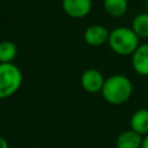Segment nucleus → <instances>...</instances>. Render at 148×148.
Listing matches in <instances>:
<instances>
[{
	"label": "nucleus",
	"mask_w": 148,
	"mask_h": 148,
	"mask_svg": "<svg viewBox=\"0 0 148 148\" xmlns=\"http://www.w3.org/2000/svg\"><path fill=\"white\" fill-rule=\"evenodd\" d=\"M104 101L111 105H121L126 103L133 94V83L124 74H113L105 79L101 91Z\"/></svg>",
	"instance_id": "nucleus-1"
},
{
	"label": "nucleus",
	"mask_w": 148,
	"mask_h": 148,
	"mask_svg": "<svg viewBox=\"0 0 148 148\" xmlns=\"http://www.w3.org/2000/svg\"><path fill=\"white\" fill-rule=\"evenodd\" d=\"M108 44L116 54L132 56L140 45V38L131 27H117L110 31Z\"/></svg>",
	"instance_id": "nucleus-2"
},
{
	"label": "nucleus",
	"mask_w": 148,
	"mask_h": 148,
	"mask_svg": "<svg viewBox=\"0 0 148 148\" xmlns=\"http://www.w3.org/2000/svg\"><path fill=\"white\" fill-rule=\"evenodd\" d=\"M22 82L23 75L16 65L0 62V99L13 96L21 88Z\"/></svg>",
	"instance_id": "nucleus-3"
},
{
	"label": "nucleus",
	"mask_w": 148,
	"mask_h": 148,
	"mask_svg": "<svg viewBox=\"0 0 148 148\" xmlns=\"http://www.w3.org/2000/svg\"><path fill=\"white\" fill-rule=\"evenodd\" d=\"M104 82H105V79L98 69L89 68V69H86L81 75L82 88L86 91L91 92V94L101 92L104 86Z\"/></svg>",
	"instance_id": "nucleus-4"
},
{
	"label": "nucleus",
	"mask_w": 148,
	"mask_h": 148,
	"mask_svg": "<svg viewBox=\"0 0 148 148\" xmlns=\"http://www.w3.org/2000/svg\"><path fill=\"white\" fill-rule=\"evenodd\" d=\"M64 12L73 18H82L87 16L92 7L91 0H62Z\"/></svg>",
	"instance_id": "nucleus-5"
},
{
	"label": "nucleus",
	"mask_w": 148,
	"mask_h": 148,
	"mask_svg": "<svg viewBox=\"0 0 148 148\" xmlns=\"http://www.w3.org/2000/svg\"><path fill=\"white\" fill-rule=\"evenodd\" d=\"M110 31L101 24H92L88 27L83 32L84 42L90 46H101L108 43Z\"/></svg>",
	"instance_id": "nucleus-6"
},
{
	"label": "nucleus",
	"mask_w": 148,
	"mask_h": 148,
	"mask_svg": "<svg viewBox=\"0 0 148 148\" xmlns=\"http://www.w3.org/2000/svg\"><path fill=\"white\" fill-rule=\"evenodd\" d=\"M131 62L136 74L140 76H148V43L139 45L131 56Z\"/></svg>",
	"instance_id": "nucleus-7"
},
{
	"label": "nucleus",
	"mask_w": 148,
	"mask_h": 148,
	"mask_svg": "<svg viewBox=\"0 0 148 148\" xmlns=\"http://www.w3.org/2000/svg\"><path fill=\"white\" fill-rule=\"evenodd\" d=\"M143 136L133 130H126L121 132L116 139L117 148H141Z\"/></svg>",
	"instance_id": "nucleus-8"
},
{
	"label": "nucleus",
	"mask_w": 148,
	"mask_h": 148,
	"mask_svg": "<svg viewBox=\"0 0 148 148\" xmlns=\"http://www.w3.org/2000/svg\"><path fill=\"white\" fill-rule=\"evenodd\" d=\"M131 130L141 134L142 136L148 134V108L147 109H138L130 119Z\"/></svg>",
	"instance_id": "nucleus-9"
},
{
	"label": "nucleus",
	"mask_w": 148,
	"mask_h": 148,
	"mask_svg": "<svg viewBox=\"0 0 148 148\" xmlns=\"http://www.w3.org/2000/svg\"><path fill=\"white\" fill-rule=\"evenodd\" d=\"M104 10L112 17H121L128 9L127 0H103Z\"/></svg>",
	"instance_id": "nucleus-10"
},
{
	"label": "nucleus",
	"mask_w": 148,
	"mask_h": 148,
	"mask_svg": "<svg viewBox=\"0 0 148 148\" xmlns=\"http://www.w3.org/2000/svg\"><path fill=\"white\" fill-rule=\"evenodd\" d=\"M131 28L139 38H148V12L139 13L132 21Z\"/></svg>",
	"instance_id": "nucleus-11"
},
{
	"label": "nucleus",
	"mask_w": 148,
	"mask_h": 148,
	"mask_svg": "<svg viewBox=\"0 0 148 148\" xmlns=\"http://www.w3.org/2000/svg\"><path fill=\"white\" fill-rule=\"evenodd\" d=\"M17 56V47L13 42L3 40L0 42V62L9 64L15 60Z\"/></svg>",
	"instance_id": "nucleus-12"
},
{
	"label": "nucleus",
	"mask_w": 148,
	"mask_h": 148,
	"mask_svg": "<svg viewBox=\"0 0 148 148\" xmlns=\"http://www.w3.org/2000/svg\"><path fill=\"white\" fill-rule=\"evenodd\" d=\"M0 148H9V145L7 142V140L0 135Z\"/></svg>",
	"instance_id": "nucleus-13"
},
{
	"label": "nucleus",
	"mask_w": 148,
	"mask_h": 148,
	"mask_svg": "<svg viewBox=\"0 0 148 148\" xmlns=\"http://www.w3.org/2000/svg\"><path fill=\"white\" fill-rule=\"evenodd\" d=\"M141 148H148V134L143 136V141H142Z\"/></svg>",
	"instance_id": "nucleus-14"
},
{
	"label": "nucleus",
	"mask_w": 148,
	"mask_h": 148,
	"mask_svg": "<svg viewBox=\"0 0 148 148\" xmlns=\"http://www.w3.org/2000/svg\"><path fill=\"white\" fill-rule=\"evenodd\" d=\"M147 9H148V0H147Z\"/></svg>",
	"instance_id": "nucleus-15"
}]
</instances>
